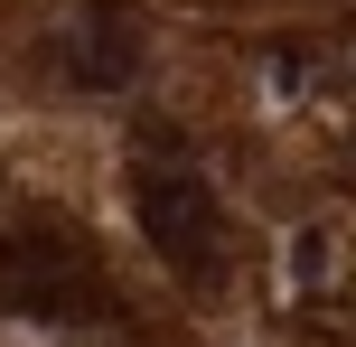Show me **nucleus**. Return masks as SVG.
<instances>
[{
    "label": "nucleus",
    "instance_id": "obj_1",
    "mask_svg": "<svg viewBox=\"0 0 356 347\" xmlns=\"http://www.w3.org/2000/svg\"><path fill=\"white\" fill-rule=\"evenodd\" d=\"M0 310L19 319H113V282L75 225H10L0 235Z\"/></svg>",
    "mask_w": 356,
    "mask_h": 347
},
{
    "label": "nucleus",
    "instance_id": "obj_2",
    "mask_svg": "<svg viewBox=\"0 0 356 347\" xmlns=\"http://www.w3.org/2000/svg\"><path fill=\"white\" fill-rule=\"evenodd\" d=\"M131 216H141L150 254H160L169 273H188V282H216V273H225V254H234L225 207H216V188L197 179V169L141 160V169H131Z\"/></svg>",
    "mask_w": 356,
    "mask_h": 347
},
{
    "label": "nucleus",
    "instance_id": "obj_3",
    "mask_svg": "<svg viewBox=\"0 0 356 347\" xmlns=\"http://www.w3.org/2000/svg\"><path fill=\"white\" fill-rule=\"evenodd\" d=\"M141 56H150V19L131 10V0H85V10L56 29V66H66V85H85V94L131 85Z\"/></svg>",
    "mask_w": 356,
    "mask_h": 347
}]
</instances>
